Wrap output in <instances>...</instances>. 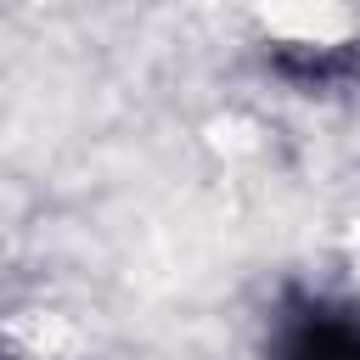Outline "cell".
<instances>
[{
  "label": "cell",
  "instance_id": "1",
  "mask_svg": "<svg viewBox=\"0 0 360 360\" xmlns=\"http://www.w3.org/2000/svg\"><path fill=\"white\" fill-rule=\"evenodd\" d=\"M276 360H360V309L292 298L276 321Z\"/></svg>",
  "mask_w": 360,
  "mask_h": 360
}]
</instances>
